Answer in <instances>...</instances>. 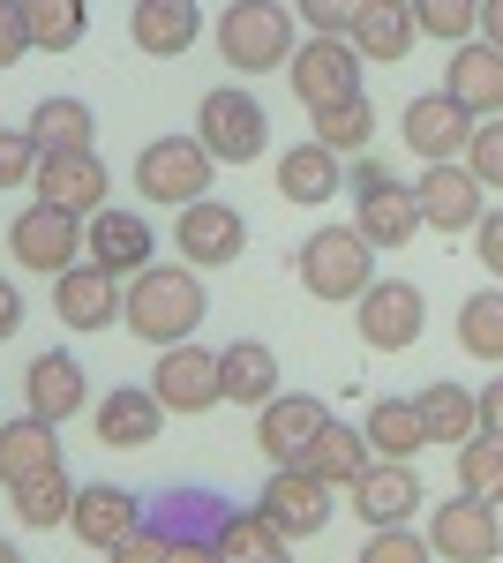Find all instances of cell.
Instances as JSON below:
<instances>
[{"mask_svg": "<svg viewBox=\"0 0 503 563\" xmlns=\"http://www.w3.org/2000/svg\"><path fill=\"white\" fill-rule=\"evenodd\" d=\"M84 361H68V353H39L31 368H23V406L39 413V421H76L84 413Z\"/></svg>", "mask_w": 503, "mask_h": 563, "instance_id": "25", "label": "cell"}, {"mask_svg": "<svg viewBox=\"0 0 503 563\" xmlns=\"http://www.w3.org/2000/svg\"><path fill=\"white\" fill-rule=\"evenodd\" d=\"M31 129V143L45 151H90V135H98V113H90L84 98H39V113L23 121Z\"/></svg>", "mask_w": 503, "mask_h": 563, "instance_id": "34", "label": "cell"}, {"mask_svg": "<svg viewBox=\"0 0 503 563\" xmlns=\"http://www.w3.org/2000/svg\"><path fill=\"white\" fill-rule=\"evenodd\" d=\"M473 256L489 263V278H503V211H481V225H473Z\"/></svg>", "mask_w": 503, "mask_h": 563, "instance_id": "48", "label": "cell"}, {"mask_svg": "<svg viewBox=\"0 0 503 563\" xmlns=\"http://www.w3.org/2000/svg\"><path fill=\"white\" fill-rule=\"evenodd\" d=\"M23 331V294H15V278H0V346Z\"/></svg>", "mask_w": 503, "mask_h": 563, "instance_id": "50", "label": "cell"}, {"mask_svg": "<svg viewBox=\"0 0 503 563\" xmlns=\"http://www.w3.org/2000/svg\"><path fill=\"white\" fill-rule=\"evenodd\" d=\"M353 511H361V526H406L420 511V474L406 459H376L353 481Z\"/></svg>", "mask_w": 503, "mask_h": 563, "instance_id": "22", "label": "cell"}, {"mask_svg": "<svg viewBox=\"0 0 503 563\" xmlns=\"http://www.w3.org/2000/svg\"><path fill=\"white\" fill-rule=\"evenodd\" d=\"M128 38L151 60H173V53H188V45L204 38V8L196 0H135L128 8Z\"/></svg>", "mask_w": 503, "mask_h": 563, "instance_id": "19", "label": "cell"}, {"mask_svg": "<svg viewBox=\"0 0 503 563\" xmlns=\"http://www.w3.org/2000/svg\"><path fill=\"white\" fill-rule=\"evenodd\" d=\"M361 53L346 38H324V31H308L294 45V60H286V76H294V98L308 113H324V106H346V98H361Z\"/></svg>", "mask_w": 503, "mask_h": 563, "instance_id": "6", "label": "cell"}, {"mask_svg": "<svg viewBox=\"0 0 503 563\" xmlns=\"http://www.w3.org/2000/svg\"><path fill=\"white\" fill-rule=\"evenodd\" d=\"M459 346L473 361H503V286H489L459 308Z\"/></svg>", "mask_w": 503, "mask_h": 563, "instance_id": "39", "label": "cell"}, {"mask_svg": "<svg viewBox=\"0 0 503 563\" xmlns=\"http://www.w3.org/2000/svg\"><path fill=\"white\" fill-rule=\"evenodd\" d=\"M466 166H473V180H481V188H503V121H481V129H473Z\"/></svg>", "mask_w": 503, "mask_h": 563, "instance_id": "45", "label": "cell"}, {"mask_svg": "<svg viewBox=\"0 0 503 563\" xmlns=\"http://www.w3.org/2000/svg\"><path fill=\"white\" fill-rule=\"evenodd\" d=\"M204 271H188V263H143L121 286V323L143 346H181L204 323Z\"/></svg>", "mask_w": 503, "mask_h": 563, "instance_id": "1", "label": "cell"}, {"mask_svg": "<svg viewBox=\"0 0 503 563\" xmlns=\"http://www.w3.org/2000/svg\"><path fill=\"white\" fill-rule=\"evenodd\" d=\"M414 406H420V421H428V443H451L459 451L466 435H481V406H473L466 384H428Z\"/></svg>", "mask_w": 503, "mask_h": 563, "instance_id": "36", "label": "cell"}, {"mask_svg": "<svg viewBox=\"0 0 503 563\" xmlns=\"http://www.w3.org/2000/svg\"><path fill=\"white\" fill-rule=\"evenodd\" d=\"M76 488H84V481H68L61 474V466H53V474H39V481H23V488H8V504H15V519L23 526H68V511H76Z\"/></svg>", "mask_w": 503, "mask_h": 563, "instance_id": "37", "label": "cell"}, {"mask_svg": "<svg viewBox=\"0 0 503 563\" xmlns=\"http://www.w3.org/2000/svg\"><path fill=\"white\" fill-rule=\"evenodd\" d=\"M428 533H406V526H369V541H361V563H428Z\"/></svg>", "mask_w": 503, "mask_h": 563, "instance_id": "42", "label": "cell"}, {"mask_svg": "<svg viewBox=\"0 0 503 563\" xmlns=\"http://www.w3.org/2000/svg\"><path fill=\"white\" fill-rule=\"evenodd\" d=\"M218 563H294V541L278 533V526L263 519V511H226V526H218Z\"/></svg>", "mask_w": 503, "mask_h": 563, "instance_id": "32", "label": "cell"}, {"mask_svg": "<svg viewBox=\"0 0 503 563\" xmlns=\"http://www.w3.org/2000/svg\"><path fill=\"white\" fill-rule=\"evenodd\" d=\"M218 60L233 76H263L294 60V8L286 0H233L218 15Z\"/></svg>", "mask_w": 503, "mask_h": 563, "instance_id": "3", "label": "cell"}, {"mask_svg": "<svg viewBox=\"0 0 503 563\" xmlns=\"http://www.w3.org/2000/svg\"><path fill=\"white\" fill-rule=\"evenodd\" d=\"M166 526H151V519H135L121 533V541H113V549H106V563H166Z\"/></svg>", "mask_w": 503, "mask_h": 563, "instance_id": "43", "label": "cell"}, {"mask_svg": "<svg viewBox=\"0 0 503 563\" xmlns=\"http://www.w3.org/2000/svg\"><path fill=\"white\" fill-rule=\"evenodd\" d=\"M369 135H376V106H369V98H346V106H324V113H316V143L338 151V158H361Z\"/></svg>", "mask_w": 503, "mask_h": 563, "instance_id": "38", "label": "cell"}, {"mask_svg": "<svg viewBox=\"0 0 503 563\" xmlns=\"http://www.w3.org/2000/svg\"><path fill=\"white\" fill-rule=\"evenodd\" d=\"M481 180L466 158H436V166H420L414 180V203H420V225H436V233H473L481 225Z\"/></svg>", "mask_w": 503, "mask_h": 563, "instance_id": "11", "label": "cell"}, {"mask_svg": "<svg viewBox=\"0 0 503 563\" xmlns=\"http://www.w3.org/2000/svg\"><path fill=\"white\" fill-rule=\"evenodd\" d=\"M31 53V31H23V8L15 0H0V68H15Z\"/></svg>", "mask_w": 503, "mask_h": 563, "instance_id": "47", "label": "cell"}, {"mask_svg": "<svg viewBox=\"0 0 503 563\" xmlns=\"http://www.w3.org/2000/svg\"><path fill=\"white\" fill-rule=\"evenodd\" d=\"M255 511L278 526L286 541H308V533H324V526H331V481H316L308 466H278V474L263 481Z\"/></svg>", "mask_w": 503, "mask_h": 563, "instance_id": "12", "label": "cell"}, {"mask_svg": "<svg viewBox=\"0 0 503 563\" xmlns=\"http://www.w3.org/2000/svg\"><path fill=\"white\" fill-rule=\"evenodd\" d=\"M428 549L444 563H496L503 556V519L496 504H481V496H444L436 511H428Z\"/></svg>", "mask_w": 503, "mask_h": 563, "instance_id": "7", "label": "cell"}, {"mask_svg": "<svg viewBox=\"0 0 503 563\" xmlns=\"http://www.w3.org/2000/svg\"><path fill=\"white\" fill-rule=\"evenodd\" d=\"M39 203H61V211H76V218H90V211H106V158L98 151H45L39 158Z\"/></svg>", "mask_w": 503, "mask_h": 563, "instance_id": "16", "label": "cell"}, {"mask_svg": "<svg viewBox=\"0 0 503 563\" xmlns=\"http://www.w3.org/2000/svg\"><path fill=\"white\" fill-rule=\"evenodd\" d=\"M383 180H391L383 158H353V166H346V188H353V196H369V188H383Z\"/></svg>", "mask_w": 503, "mask_h": 563, "instance_id": "49", "label": "cell"}, {"mask_svg": "<svg viewBox=\"0 0 503 563\" xmlns=\"http://www.w3.org/2000/svg\"><path fill=\"white\" fill-rule=\"evenodd\" d=\"M420 323H428V301L406 278H376L353 301V331H361V346H376V353H406L420 339Z\"/></svg>", "mask_w": 503, "mask_h": 563, "instance_id": "10", "label": "cell"}, {"mask_svg": "<svg viewBox=\"0 0 503 563\" xmlns=\"http://www.w3.org/2000/svg\"><path fill=\"white\" fill-rule=\"evenodd\" d=\"M294 8H300V23H308V31H324V38H346V31L361 23V8H369V0H294Z\"/></svg>", "mask_w": 503, "mask_h": 563, "instance_id": "46", "label": "cell"}, {"mask_svg": "<svg viewBox=\"0 0 503 563\" xmlns=\"http://www.w3.org/2000/svg\"><path fill=\"white\" fill-rule=\"evenodd\" d=\"M473 406H481V429H489V435H503V376H496V384H481V390H473Z\"/></svg>", "mask_w": 503, "mask_h": 563, "instance_id": "51", "label": "cell"}, {"mask_svg": "<svg viewBox=\"0 0 503 563\" xmlns=\"http://www.w3.org/2000/svg\"><path fill=\"white\" fill-rule=\"evenodd\" d=\"M173 249L188 271H226V263L249 249V218L233 211V203H218V196H196V203H181L173 218Z\"/></svg>", "mask_w": 503, "mask_h": 563, "instance_id": "8", "label": "cell"}, {"mask_svg": "<svg viewBox=\"0 0 503 563\" xmlns=\"http://www.w3.org/2000/svg\"><path fill=\"white\" fill-rule=\"evenodd\" d=\"M61 466V421H0V488H23Z\"/></svg>", "mask_w": 503, "mask_h": 563, "instance_id": "26", "label": "cell"}, {"mask_svg": "<svg viewBox=\"0 0 503 563\" xmlns=\"http://www.w3.org/2000/svg\"><path fill=\"white\" fill-rule=\"evenodd\" d=\"M300 466H308L316 481H346V488H353V481L376 466V451H369V435L353 429V421H324V435L308 443V459H300Z\"/></svg>", "mask_w": 503, "mask_h": 563, "instance_id": "33", "label": "cell"}, {"mask_svg": "<svg viewBox=\"0 0 503 563\" xmlns=\"http://www.w3.org/2000/svg\"><path fill=\"white\" fill-rule=\"evenodd\" d=\"M473 113H466L459 98H444V90H428L406 106V143L420 151V166H436V158H466V143H473Z\"/></svg>", "mask_w": 503, "mask_h": 563, "instance_id": "18", "label": "cell"}, {"mask_svg": "<svg viewBox=\"0 0 503 563\" xmlns=\"http://www.w3.org/2000/svg\"><path fill=\"white\" fill-rule=\"evenodd\" d=\"M353 225H361V241L369 249H406L420 233V203H414V180H383L369 196H353Z\"/></svg>", "mask_w": 503, "mask_h": 563, "instance_id": "23", "label": "cell"}, {"mask_svg": "<svg viewBox=\"0 0 503 563\" xmlns=\"http://www.w3.org/2000/svg\"><path fill=\"white\" fill-rule=\"evenodd\" d=\"M23 8V31L39 53H76L90 31V0H15Z\"/></svg>", "mask_w": 503, "mask_h": 563, "instance_id": "35", "label": "cell"}, {"mask_svg": "<svg viewBox=\"0 0 503 563\" xmlns=\"http://www.w3.org/2000/svg\"><path fill=\"white\" fill-rule=\"evenodd\" d=\"M294 271L316 301H361L376 286V249L361 241V225H316L294 249Z\"/></svg>", "mask_w": 503, "mask_h": 563, "instance_id": "2", "label": "cell"}, {"mask_svg": "<svg viewBox=\"0 0 503 563\" xmlns=\"http://www.w3.org/2000/svg\"><path fill=\"white\" fill-rule=\"evenodd\" d=\"M218 390H226L233 406L263 413V406L278 398V353L263 346V339H233V346L218 353Z\"/></svg>", "mask_w": 503, "mask_h": 563, "instance_id": "27", "label": "cell"}, {"mask_svg": "<svg viewBox=\"0 0 503 563\" xmlns=\"http://www.w3.org/2000/svg\"><path fill=\"white\" fill-rule=\"evenodd\" d=\"M414 38H420V31H414V8H406V0H369V8H361V23L346 31V45H353L361 60H383V68H391V60H406Z\"/></svg>", "mask_w": 503, "mask_h": 563, "instance_id": "30", "label": "cell"}, {"mask_svg": "<svg viewBox=\"0 0 503 563\" xmlns=\"http://www.w3.org/2000/svg\"><path fill=\"white\" fill-rule=\"evenodd\" d=\"M414 8V31L436 45H466L481 31V0H406Z\"/></svg>", "mask_w": 503, "mask_h": 563, "instance_id": "41", "label": "cell"}, {"mask_svg": "<svg viewBox=\"0 0 503 563\" xmlns=\"http://www.w3.org/2000/svg\"><path fill=\"white\" fill-rule=\"evenodd\" d=\"M53 316L68 323V331H106V323H121V278L113 271H98V263H68L61 278H53Z\"/></svg>", "mask_w": 503, "mask_h": 563, "instance_id": "14", "label": "cell"}, {"mask_svg": "<svg viewBox=\"0 0 503 563\" xmlns=\"http://www.w3.org/2000/svg\"><path fill=\"white\" fill-rule=\"evenodd\" d=\"M158 429H166L158 390L121 384V390L98 398V443H106V451H143V443H158Z\"/></svg>", "mask_w": 503, "mask_h": 563, "instance_id": "20", "label": "cell"}, {"mask_svg": "<svg viewBox=\"0 0 503 563\" xmlns=\"http://www.w3.org/2000/svg\"><path fill=\"white\" fill-rule=\"evenodd\" d=\"M459 488L466 496H481V504H496L503 496V435H466L459 443Z\"/></svg>", "mask_w": 503, "mask_h": 563, "instance_id": "40", "label": "cell"}, {"mask_svg": "<svg viewBox=\"0 0 503 563\" xmlns=\"http://www.w3.org/2000/svg\"><path fill=\"white\" fill-rule=\"evenodd\" d=\"M151 249H158V233H151V218H143V211H121V203L90 211V225H84V256L98 263V271H113V278H135V271L151 263Z\"/></svg>", "mask_w": 503, "mask_h": 563, "instance_id": "15", "label": "cell"}, {"mask_svg": "<svg viewBox=\"0 0 503 563\" xmlns=\"http://www.w3.org/2000/svg\"><path fill=\"white\" fill-rule=\"evenodd\" d=\"M135 519H143V496H128L113 481H84V488H76V511H68V533H76L84 549H113Z\"/></svg>", "mask_w": 503, "mask_h": 563, "instance_id": "24", "label": "cell"}, {"mask_svg": "<svg viewBox=\"0 0 503 563\" xmlns=\"http://www.w3.org/2000/svg\"><path fill=\"white\" fill-rule=\"evenodd\" d=\"M226 496H210V488H166V496H151L143 504V519L166 526V541H218V526H226Z\"/></svg>", "mask_w": 503, "mask_h": 563, "instance_id": "29", "label": "cell"}, {"mask_svg": "<svg viewBox=\"0 0 503 563\" xmlns=\"http://www.w3.org/2000/svg\"><path fill=\"white\" fill-rule=\"evenodd\" d=\"M324 398H308V390H278L271 406H263V421H255V443H263V459L271 466H300L308 459V443L324 435Z\"/></svg>", "mask_w": 503, "mask_h": 563, "instance_id": "17", "label": "cell"}, {"mask_svg": "<svg viewBox=\"0 0 503 563\" xmlns=\"http://www.w3.org/2000/svg\"><path fill=\"white\" fill-rule=\"evenodd\" d=\"M8 256L23 263V271L61 278L68 263H84V218L61 211V203H31V211L8 225Z\"/></svg>", "mask_w": 503, "mask_h": 563, "instance_id": "9", "label": "cell"}, {"mask_svg": "<svg viewBox=\"0 0 503 563\" xmlns=\"http://www.w3.org/2000/svg\"><path fill=\"white\" fill-rule=\"evenodd\" d=\"M481 38L503 53V0H481Z\"/></svg>", "mask_w": 503, "mask_h": 563, "instance_id": "53", "label": "cell"}, {"mask_svg": "<svg viewBox=\"0 0 503 563\" xmlns=\"http://www.w3.org/2000/svg\"><path fill=\"white\" fill-rule=\"evenodd\" d=\"M23 180H39V143L31 129H0V188H23Z\"/></svg>", "mask_w": 503, "mask_h": 563, "instance_id": "44", "label": "cell"}, {"mask_svg": "<svg viewBox=\"0 0 503 563\" xmlns=\"http://www.w3.org/2000/svg\"><path fill=\"white\" fill-rule=\"evenodd\" d=\"M210 158L196 135H158V143H143L135 151V188H143V203H196V196H210Z\"/></svg>", "mask_w": 503, "mask_h": 563, "instance_id": "5", "label": "cell"}, {"mask_svg": "<svg viewBox=\"0 0 503 563\" xmlns=\"http://www.w3.org/2000/svg\"><path fill=\"white\" fill-rule=\"evenodd\" d=\"M0 563H23V541H0Z\"/></svg>", "mask_w": 503, "mask_h": 563, "instance_id": "54", "label": "cell"}, {"mask_svg": "<svg viewBox=\"0 0 503 563\" xmlns=\"http://www.w3.org/2000/svg\"><path fill=\"white\" fill-rule=\"evenodd\" d=\"M444 98H459L473 121H496L503 113V53L489 38H466L451 53V76H444Z\"/></svg>", "mask_w": 503, "mask_h": 563, "instance_id": "21", "label": "cell"}, {"mask_svg": "<svg viewBox=\"0 0 503 563\" xmlns=\"http://www.w3.org/2000/svg\"><path fill=\"white\" fill-rule=\"evenodd\" d=\"M361 435H369V451H376V459H406V466L428 451V421H420L414 398H376V406H369V421H361Z\"/></svg>", "mask_w": 503, "mask_h": 563, "instance_id": "31", "label": "cell"}, {"mask_svg": "<svg viewBox=\"0 0 503 563\" xmlns=\"http://www.w3.org/2000/svg\"><path fill=\"white\" fill-rule=\"evenodd\" d=\"M196 143H204L218 166H249V158H263V143H271L263 98H249L241 84L204 90V106H196Z\"/></svg>", "mask_w": 503, "mask_h": 563, "instance_id": "4", "label": "cell"}, {"mask_svg": "<svg viewBox=\"0 0 503 563\" xmlns=\"http://www.w3.org/2000/svg\"><path fill=\"white\" fill-rule=\"evenodd\" d=\"M151 390H158V406L166 413H210L226 390H218V353H204V346H166L158 361H151Z\"/></svg>", "mask_w": 503, "mask_h": 563, "instance_id": "13", "label": "cell"}, {"mask_svg": "<svg viewBox=\"0 0 503 563\" xmlns=\"http://www.w3.org/2000/svg\"><path fill=\"white\" fill-rule=\"evenodd\" d=\"M166 563H218V541H173Z\"/></svg>", "mask_w": 503, "mask_h": 563, "instance_id": "52", "label": "cell"}, {"mask_svg": "<svg viewBox=\"0 0 503 563\" xmlns=\"http://www.w3.org/2000/svg\"><path fill=\"white\" fill-rule=\"evenodd\" d=\"M338 188H346V158L324 151L316 135L294 143V151H278V196H286V203H331Z\"/></svg>", "mask_w": 503, "mask_h": 563, "instance_id": "28", "label": "cell"}]
</instances>
